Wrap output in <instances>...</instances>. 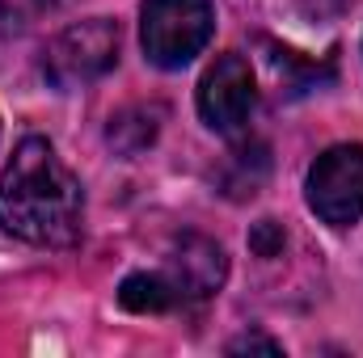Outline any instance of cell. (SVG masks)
<instances>
[{
  "instance_id": "1",
  "label": "cell",
  "mask_w": 363,
  "mask_h": 358,
  "mask_svg": "<svg viewBox=\"0 0 363 358\" xmlns=\"http://www.w3.org/2000/svg\"><path fill=\"white\" fill-rule=\"evenodd\" d=\"M0 228L43 249H68L81 241L85 190L51 139L26 135L13 148V161L0 173Z\"/></svg>"
},
{
  "instance_id": "2",
  "label": "cell",
  "mask_w": 363,
  "mask_h": 358,
  "mask_svg": "<svg viewBox=\"0 0 363 358\" xmlns=\"http://www.w3.org/2000/svg\"><path fill=\"white\" fill-rule=\"evenodd\" d=\"M216 34L211 0H144L140 4V47L161 72L186 68Z\"/></svg>"
},
{
  "instance_id": "3",
  "label": "cell",
  "mask_w": 363,
  "mask_h": 358,
  "mask_svg": "<svg viewBox=\"0 0 363 358\" xmlns=\"http://www.w3.org/2000/svg\"><path fill=\"white\" fill-rule=\"evenodd\" d=\"M118 42H123V34H118V21H110V17L72 21V25H64L47 42V51H43V76L64 93L85 89L93 81H101L106 72H114Z\"/></svg>"
},
{
  "instance_id": "4",
  "label": "cell",
  "mask_w": 363,
  "mask_h": 358,
  "mask_svg": "<svg viewBox=\"0 0 363 358\" xmlns=\"http://www.w3.org/2000/svg\"><path fill=\"white\" fill-rule=\"evenodd\" d=\"M308 207L330 228H351L363 219V144H334L308 169Z\"/></svg>"
},
{
  "instance_id": "5",
  "label": "cell",
  "mask_w": 363,
  "mask_h": 358,
  "mask_svg": "<svg viewBox=\"0 0 363 358\" xmlns=\"http://www.w3.org/2000/svg\"><path fill=\"white\" fill-rule=\"evenodd\" d=\"M194 101H199V118L211 131H220V135L245 131L250 118H254V105H258V85H254L250 59L237 55V51L216 55V64L199 81Z\"/></svg>"
},
{
  "instance_id": "6",
  "label": "cell",
  "mask_w": 363,
  "mask_h": 358,
  "mask_svg": "<svg viewBox=\"0 0 363 358\" xmlns=\"http://www.w3.org/2000/svg\"><path fill=\"white\" fill-rule=\"evenodd\" d=\"M165 278L174 282V291H178L182 304H203V299H211V295L224 287V278H228V258H224V249H220L211 236L190 232V236H182L178 245L169 249Z\"/></svg>"
},
{
  "instance_id": "7",
  "label": "cell",
  "mask_w": 363,
  "mask_h": 358,
  "mask_svg": "<svg viewBox=\"0 0 363 358\" xmlns=\"http://www.w3.org/2000/svg\"><path fill=\"white\" fill-rule=\"evenodd\" d=\"M161 122H165V105H148V101H135V105H127V110H118L114 118H110V127H106V144L118 152V156H140V152H148L152 144H157V135H161Z\"/></svg>"
},
{
  "instance_id": "8",
  "label": "cell",
  "mask_w": 363,
  "mask_h": 358,
  "mask_svg": "<svg viewBox=\"0 0 363 358\" xmlns=\"http://www.w3.org/2000/svg\"><path fill=\"white\" fill-rule=\"evenodd\" d=\"M118 304L127 308V312H140V316H148V312H169V308H178V291H174V282L165 278V270L161 274H127L123 282H118Z\"/></svg>"
},
{
  "instance_id": "9",
  "label": "cell",
  "mask_w": 363,
  "mask_h": 358,
  "mask_svg": "<svg viewBox=\"0 0 363 358\" xmlns=\"http://www.w3.org/2000/svg\"><path fill=\"white\" fill-rule=\"evenodd\" d=\"M267 178H271V148L267 144H241L224 169V194L228 198H254Z\"/></svg>"
},
{
  "instance_id": "10",
  "label": "cell",
  "mask_w": 363,
  "mask_h": 358,
  "mask_svg": "<svg viewBox=\"0 0 363 358\" xmlns=\"http://www.w3.org/2000/svg\"><path fill=\"white\" fill-rule=\"evenodd\" d=\"M68 0H0V21L4 25H30L55 8H64Z\"/></svg>"
},
{
  "instance_id": "11",
  "label": "cell",
  "mask_w": 363,
  "mask_h": 358,
  "mask_svg": "<svg viewBox=\"0 0 363 358\" xmlns=\"http://www.w3.org/2000/svg\"><path fill=\"white\" fill-rule=\"evenodd\" d=\"M283 228L274 224V219H262V224H254V232H250V249L258 253V258H279L283 253Z\"/></svg>"
},
{
  "instance_id": "12",
  "label": "cell",
  "mask_w": 363,
  "mask_h": 358,
  "mask_svg": "<svg viewBox=\"0 0 363 358\" xmlns=\"http://www.w3.org/2000/svg\"><path fill=\"white\" fill-rule=\"evenodd\" d=\"M245 350H267V354H279L283 346H279V342H271V337H262V333H245V337L228 342V354H245Z\"/></svg>"
}]
</instances>
